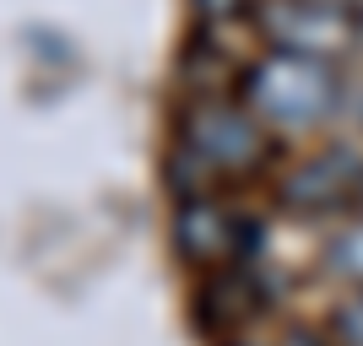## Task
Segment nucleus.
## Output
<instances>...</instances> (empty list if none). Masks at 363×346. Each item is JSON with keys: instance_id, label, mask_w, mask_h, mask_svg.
<instances>
[{"instance_id": "11", "label": "nucleus", "mask_w": 363, "mask_h": 346, "mask_svg": "<svg viewBox=\"0 0 363 346\" xmlns=\"http://www.w3.org/2000/svg\"><path fill=\"white\" fill-rule=\"evenodd\" d=\"M358 206H363V190H358Z\"/></svg>"}, {"instance_id": "6", "label": "nucleus", "mask_w": 363, "mask_h": 346, "mask_svg": "<svg viewBox=\"0 0 363 346\" xmlns=\"http://www.w3.org/2000/svg\"><path fill=\"white\" fill-rule=\"evenodd\" d=\"M201 303H206V325H212V330H233V325H244V319L260 308L255 265H250V260H244V265H223V271L212 276V287L201 292Z\"/></svg>"}, {"instance_id": "3", "label": "nucleus", "mask_w": 363, "mask_h": 346, "mask_svg": "<svg viewBox=\"0 0 363 346\" xmlns=\"http://www.w3.org/2000/svg\"><path fill=\"white\" fill-rule=\"evenodd\" d=\"M358 16L347 0H255V28L277 54L325 60L358 44Z\"/></svg>"}, {"instance_id": "2", "label": "nucleus", "mask_w": 363, "mask_h": 346, "mask_svg": "<svg viewBox=\"0 0 363 346\" xmlns=\"http://www.w3.org/2000/svg\"><path fill=\"white\" fill-rule=\"evenodd\" d=\"M266 151H272V130L244 103H212V98H201L196 108H184L179 157H190L201 173H250V168L266 163Z\"/></svg>"}, {"instance_id": "9", "label": "nucleus", "mask_w": 363, "mask_h": 346, "mask_svg": "<svg viewBox=\"0 0 363 346\" xmlns=\"http://www.w3.org/2000/svg\"><path fill=\"white\" fill-rule=\"evenodd\" d=\"M196 11L206 16V22H228V16L255 11V0H196Z\"/></svg>"}, {"instance_id": "8", "label": "nucleus", "mask_w": 363, "mask_h": 346, "mask_svg": "<svg viewBox=\"0 0 363 346\" xmlns=\"http://www.w3.org/2000/svg\"><path fill=\"white\" fill-rule=\"evenodd\" d=\"M331 346H363V287L331 314Z\"/></svg>"}, {"instance_id": "1", "label": "nucleus", "mask_w": 363, "mask_h": 346, "mask_svg": "<svg viewBox=\"0 0 363 346\" xmlns=\"http://www.w3.org/2000/svg\"><path fill=\"white\" fill-rule=\"evenodd\" d=\"M244 108L255 114L266 130H315L342 108V76L325 60H303V54H277L266 49L250 71L239 76Z\"/></svg>"}, {"instance_id": "5", "label": "nucleus", "mask_w": 363, "mask_h": 346, "mask_svg": "<svg viewBox=\"0 0 363 346\" xmlns=\"http://www.w3.org/2000/svg\"><path fill=\"white\" fill-rule=\"evenodd\" d=\"M174 243L190 265H244L250 260V243H260V233L250 222H239L233 211H223L217 200L206 195H190L179 200V217H174Z\"/></svg>"}, {"instance_id": "7", "label": "nucleus", "mask_w": 363, "mask_h": 346, "mask_svg": "<svg viewBox=\"0 0 363 346\" xmlns=\"http://www.w3.org/2000/svg\"><path fill=\"white\" fill-rule=\"evenodd\" d=\"M325 260H331V271H336V276H347L352 287H363V217H352V222L331 238Z\"/></svg>"}, {"instance_id": "4", "label": "nucleus", "mask_w": 363, "mask_h": 346, "mask_svg": "<svg viewBox=\"0 0 363 346\" xmlns=\"http://www.w3.org/2000/svg\"><path fill=\"white\" fill-rule=\"evenodd\" d=\"M363 190V163L358 151L331 141V146L309 151L288 179L277 184V200L298 217H325V211H342V200H358Z\"/></svg>"}, {"instance_id": "10", "label": "nucleus", "mask_w": 363, "mask_h": 346, "mask_svg": "<svg viewBox=\"0 0 363 346\" xmlns=\"http://www.w3.org/2000/svg\"><path fill=\"white\" fill-rule=\"evenodd\" d=\"M358 44H363V16H358Z\"/></svg>"}]
</instances>
